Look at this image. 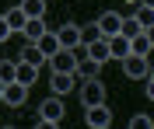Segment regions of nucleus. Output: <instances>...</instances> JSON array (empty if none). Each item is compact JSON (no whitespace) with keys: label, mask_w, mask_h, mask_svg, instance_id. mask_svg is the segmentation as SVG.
<instances>
[{"label":"nucleus","mask_w":154,"mask_h":129,"mask_svg":"<svg viewBox=\"0 0 154 129\" xmlns=\"http://www.w3.org/2000/svg\"><path fill=\"white\" fill-rule=\"evenodd\" d=\"M98 28H102V39H112L123 31V14H116V10H105L102 18H98Z\"/></svg>","instance_id":"nucleus-8"},{"label":"nucleus","mask_w":154,"mask_h":129,"mask_svg":"<svg viewBox=\"0 0 154 129\" xmlns=\"http://www.w3.org/2000/svg\"><path fill=\"white\" fill-rule=\"evenodd\" d=\"M77 98H81V105L84 108H91V105H102L105 101V84L102 80H81V91H77Z\"/></svg>","instance_id":"nucleus-3"},{"label":"nucleus","mask_w":154,"mask_h":129,"mask_svg":"<svg viewBox=\"0 0 154 129\" xmlns=\"http://www.w3.org/2000/svg\"><path fill=\"white\" fill-rule=\"evenodd\" d=\"M4 18H7V25H11V31H21V28H25V25H28V14H25V10H21V4H14V7L7 10V14H4Z\"/></svg>","instance_id":"nucleus-16"},{"label":"nucleus","mask_w":154,"mask_h":129,"mask_svg":"<svg viewBox=\"0 0 154 129\" xmlns=\"http://www.w3.org/2000/svg\"><path fill=\"white\" fill-rule=\"evenodd\" d=\"M14 80H21L25 87H32V84L38 80V66H32V63L18 60V70H14Z\"/></svg>","instance_id":"nucleus-12"},{"label":"nucleus","mask_w":154,"mask_h":129,"mask_svg":"<svg viewBox=\"0 0 154 129\" xmlns=\"http://www.w3.org/2000/svg\"><path fill=\"white\" fill-rule=\"evenodd\" d=\"M144 35L151 39V45H154V25H151V28H144Z\"/></svg>","instance_id":"nucleus-27"},{"label":"nucleus","mask_w":154,"mask_h":129,"mask_svg":"<svg viewBox=\"0 0 154 129\" xmlns=\"http://www.w3.org/2000/svg\"><path fill=\"white\" fill-rule=\"evenodd\" d=\"M4 87H7V84H4V80H0V98H4Z\"/></svg>","instance_id":"nucleus-29"},{"label":"nucleus","mask_w":154,"mask_h":129,"mask_svg":"<svg viewBox=\"0 0 154 129\" xmlns=\"http://www.w3.org/2000/svg\"><path fill=\"white\" fill-rule=\"evenodd\" d=\"M35 45H38L42 52H46V56H56V52L63 49V45H60V39H56V31H46V35H42V39L35 42Z\"/></svg>","instance_id":"nucleus-17"},{"label":"nucleus","mask_w":154,"mask_h":129,"mask_svg":"<svg viewBox=\"0 0 154 129\" xmlns=\"http://www.w3.org/2000/svg\"><path fill=\"white\" fill-rule=\"evenodd\" d=\"M119 63H123V73L130 80H147V73H151V60H147V56H133V52H130V56L119 60Z\"/></svg>","instance_id":"nucleus-4"},{"label":"nucleus","mask_w":154,"mask_h":129,"mask_svg":"<svg viewBox=\"0 0 154 129\" xmlns=\"http://www.w3.org/2000/svg\"><path fill=\"white\" fill-rule=\"evenodd\" d=\"M151 39H147L144 31H140V35H133V39H130V52H133V56H151Z\"/></svg>","instance_id":"nucleus-18"},{"label":"nucleus","mask_w":154,"mask_h":129,"mask_svg":"<svg viewBox=\"0 0 154 129\" xmlns=\"http://www.w3.org/2000/svg\"><path fill=\"white\" fill-rule=\"evenodd\" d=\"M147 60H151V77H154V49H151V56H147Z\"/></svg>","instance_id":"nucleus-28"},{"label":"nucleus","mask_w":154,"mask_h":129,"mask_svg":"<svg viewBox=\"0 0 154 129\" xmlns=\"http://www.w3.org/2000/svg\"><path fill=\"white\" fill-rule=\"evenodd\" d=\"M63 98L60 94H53V98H46L42 105H38V119H35V126H60L63 122Z\"/></svg>","instance_id":"nucleus-1"},{"label":"nucleus","mask_w":154,"mask_h":129,"mask_svg":"<svg viewBox=\"0 0 154 129\" xmlns=\"http://www.w3.org/2000/svg\"><path fill=\"white\" fill-rule=\"evenodd\" d=\"M109 56H112V60H126V56H130V39H126V35H112V39H109Z\"/></svg>","instance_id":"nucleus-13"},{"label":"nucleus","mask_w":154,"mask_h":129,"mask_svg":"<svg viewBox=\"0 0 154 129\" xmlns=\"http://www.w3.org/2000/svg\"><path fill=\"white\" fill-rule=\"evenodd\" d=\"M140 25H137V18H123V31H119V35H126V39H133V35H140Z\"/></svg>","instance_id":"nucleus-24"},{"label":"nucleus","mask_w":154,"mask_h":129,"mask_svg":"<svg viewBox=\"0 0 154 129\" xmlns=\"http://www.w3.org/2000/svg\"><path fill=\"white\" fill-rule=\"evenodd\" d=\"M81 56H88L84 45H77V49H60L56 56H49V70H53V73H74V66H77Z\"/></svg>","instance_id":"nucleus-2"},{"label":"nucleus","mask_w":154,"mask_h":129,"mask_svg":"<svg viewBox=\"0 0 154 129\" xmlns=\"http://www.w3.org/2000/svg\"><path fill=\"white\" fill-rule=\"evenodd\" d=\"M21 10L28 18H46V0H21Z\"/></svg>","instance_id":"nucleus-20"},{"label":"nucleus","mask_w":154,"mask_h":129,"mask_svg":"<svg viewBox=\"0 0 154 129\" xmlns=\"http://www.w3.org/2000/svg\"><path fill=\"white\" fill-rule=\"evenodd\" d=\"M133 18H137V25H140V28H151V25H154V7L137 4V7H133Z\"/></svg>","instance_id":"nucleus-19"},{"label":"nucleus","mask_w":154,"mask_h":129,"mask_svg":"<svg viewBox=\"0 0 154 129\" xmlns=\"http://www.w3.org/2000/svg\"><path fill=\"white\" fill-rule=\"evenodd\" d=\"M144 94H147V98L154 101V77H151V73H147V84H144Z\"/></svg>","instance_id":"nucleus-26"},{"label":"nucleus","mask_w":154,"mask_h":129,"mask_svg":"<svg viewBox=\"0 0 154 129\" xmlns=\"http://www.w3.org/2000/svg\"><path fill=\"white\" fill-rule=\"evenodd\" d=\"M56 39H60L63 49H77V45H81V25H74V21L60 25V28H56Z\"/></svg>","instance_id":"nucleus-7"},{"label":"nucleus","mask_w":154,"mask_h":129,"mask_svg":"<svg viewBox=\"0 0 154 129\" xmlns=\"http://www.w3.org/2000/svg\"><path fill=\"white\" fill-rule=\"evenodd\" d=\"M95 39H102V28H98V21H95V25H81V45H91Z\"/></svg>","instance_id":"nucleus-21"},{"label":"nucleus","mask_w":154,"mask_h":129,"mask_svg":"<svg viewBox=\"0 0 154 129\" xmlns=\"http://www.w3.org/2000/svg\"><path fill=\"white\" fill-rule=\"evenodd\" d=\"M140 4H147V7H154V0H140Z\"/></svg>","instance_id":"nucleus-31"},{"label":"nucleus","mask_w":154,"mask_h":129,"mask_svg":"<svg viewBox=\"0 0 154 129\" xmlns=\"http://www.w3.org/2000/svg\"><path fill=\"white\" fill-rule=\"evenodd\" d=\"M130 129H154V119L147 112H137V115H130Z\"/></svg>","instance_id":"nucleus-22"},{"label":"nucleus","mask_w":154,"mask_h":129,"mask_svg":"<svg viewBox=\"0 0 154 129\" xmlns=\"http://www.w3.org/2000/svg\"><path fill=\"white\" fill-rule=\"evenodd\" d=\"M84 49H88V56L98 60V63H109V60H112V56H109V39H95L91 45H84Z\"/></svg>","instance_id":"nucleus-15"},{"label":"nucleus","mask_w":154,"mask_h":129,"mask_svg":"<svg viewBox=\"0 0 154 129\" xmlns=\"http://www.w3.org/2000/svg\"><path fill=\"white\" fill-rule=\"evenodd\" d=\"M4 105H11V108H21V105H25V101H28V87H25V84H21V80H11L7 87H4Z\"/></svg>","instance_id":"nucleus-6"},{"label":"nucleus","mask_w":154,"mask_h":129,"mask_svg":"<svg viewBox=\"0 0 154 129\" xmlns=\"http://www.w3.org/2000/svg\"><path fill=\"white\" fill-rule=\"evenodd\" d=\"M126 4H130V7H137V4H140V0H126Z\"/></svg>","instance_id":"nucleus-30"},{"label":"nucleus","mask_w":154,"mask_h":129,"mask_svg":"<svg viewBox=\"0 0 154 129\" xmlns=\"http://www.w3.org/2000/svg\"><path fill=\"white\" fill-rule=\"evenodd\" d=\"M14 70H18V60H0V80L11 84L14 80Z\"/></svg>","instance_id":"nucleus-23"},{"label":"nucleus","mask_w":154,"mask_h":129,"mask_svg":"<svg viewBox=\"0 0 154 129\" xmlns=\"http://www.w3.org/2000/svg\"><path fill=\"white\" fill-rule=\"evenodd\" d=\"M11 35H14V31H11V25H7V18H4V14H0V42H7Z\"/></svg>","instance_id":"nucleus-25"},{"label":"nucleus","mask_w":154,"mask_h":129,"mask_svg":"<svg viewBox=\"0 0 154 129\" xmlns=\"http://www.w3.org/2000/svg\"><path fill=\"white\" fill-rule=\"evenodd\" d=\"M21 60H25V63H32V66H38V70H42V63H49V56H46V52H42V49H38L35 42H28V45L21 49Z\"/></svg>","instance_id":"nucleus-14"},{"label":"nucleus","mask_w":154,"mask_h":129,"mask_svg":"<svg viewBox=\"0 0 154 129\" xmlns=\"http://www.w3.org/2000/svg\"><path fill=\"white\" fill-rule=\"evenodd\" d=\"M98 70H102V63H98V60L81 56V60H77V66H74V77H77V80H95Z\"/></svg>","instance_id":"nucleus-10"},{"label":"nucleus","mask_w":154,"mask_h":129,"mask_svg":"<svg viewBox=\"0 0 154 129\" xmlns=\"http://www.w3.org/2000/svg\"><path fill=\"white\" fill-rule=\"evenodd\" d=\"M49 84H53V94H60V98H63V94L77 91V84H81V80H77L74 73H53V77H49Z\"/></svg>","instance_id":"nucleus-9"},{"label":"nucleus","mask_w":154,"mask_h":129,"mask_svg":"<svg viewBox=\"0 0 154 129\" xmlns=\"http://www.w3.org/2000/svg\"><path fill=\"white\" fill-rule=\"evenodd\" d=\"M84 112H88L84 119H88L91 129H109V126H112V112H109L105 101H102V105H91V108H84Z\"/></svg>","instance_id":"nucleus-5"},{"label":"nucleus","mask_w":154,"mask_h":129,"mask_svg":"<svg viewBox=\"0 0 154 129\" xmlns=\"http://www.w3.org/2000/svg\"><path fill=\"white\" fill-rule=\"evenodd\" d=\"M46 31H49V28H46V18H28V25L21 28V35H25L28 42H38Z\"/></svg>","instance_id":"nucleus-11"}]
</instances>
